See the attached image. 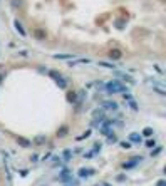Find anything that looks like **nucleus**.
<instances>
[{
  "label": "nucleus",
  "mask_w": 166,
  "mask_h": 186,
  "mask_svg": "<svg viewBox=\"0 0 166 186\" xmlns=\"http://www.w3.org/2000/svg\"><path fill=\"white\" fill-rule=\"evenodd\" d=\"M106 91H108V94H119V92H128V89L119 80H109L106 84Z\"/></svg>",
  "instance_id": "1"
},
{
  "label": "nucleus",
  "mask_w": 166,
  "mask_h": 186,
  "mask_svg": "<svg viewBox=\"0 0 166 186\" xmlns=\"http://www.w3.org/2000/svg\"><path fill=\"white\" fill-rule=\"evenodd\" d=\"M139 161H143V156H136V158H131L129 159V163H124L123 164V168L124 169H131V168H134Z\"/></svg>",
  "instance_id": "2"
},
{
  "label": "nucleus",
  "mask_w": 166,
  "mask_h": 186,
  "mask_svg": "<svg viewBox=\"0 0 166 186\" xmlns=\"http://www.w3.org/2000/svg\"><path fill=\"white\" fill-rule=\"evenodd\" d=\"M109 59H112V60H119L121 57H123V52L119 51V49H112V51H109Z\"/></svg>",
  "instance_id": "3"
},
{
  "label": "nucleus",
  "mask_w": 166,
  "mask_h": 186,
  "mask_svg": "<svg viewBox=\"0 0 166 186\" xmlns=\"http://www.w3.org/2000/svg\"><path fill=\"white\" fill-rule=\"evenodd\" d=\"M102 107H104V109L116 111V109H118V102H114V101H104V102H102Z\"/></svg>",
  "instance_id": "4"
},
{
  "label": "nucleus",
  "mask_w": 166,
  "mask_h": 186,
  "mask_svg": "<svg viewBox=\"0 0 166 186\" xmlns=\"http://www.w3.org/2000/svg\"><path fill=\"white\" fill-rule=\"evenodd\" d=\"M91 175H94V169H91V168H81L79 169L81 178H87V176H91Z\"/></svg>",
  "instance_id": "5"
},
{
  "label": "nucleus",
  "mask_w": 166,
  "mask_h": 186,
  "mask_svg": "<svg viewBox=\"0 0 166 186\" xmlns=\"http://www.w3.org/2000/svg\"><path fill=\"white\" fill-rule=\"evenodd\" d=\"M114 74H116L118 77H121V79H124V80H128V82H131V84H134V79H133L131 76H128L126 72H119V70H116Z\"/></svg>",
  "instance_id": "6"
},
{
  "label": "nucleus",
  "mask_w": 166,
  "mask_h": 186,
  "mask_svg": "<svg viewBox=\"0 0 166 186\" xmlns=\"http://www.w3.org/2000/svg\"><path fill=\"white\" fill-rule=\"evenodd\" d=\"M14 27H15V30H17V32L20 34L22 37H25V35H27V32L24 30V27H22V24L18 22V20H15V22H14Z\"/></svg>",
  "instance_id": "7"
},
{
  "label": "nucleus",
  "mask_w": 166,
  "mask_h": 186,
  "mask_svg": "<svg viewBox=\"0 0 166 186\" xmlns=\"http://www.w3.org/2000/svg\"><path fill=\"white\" fill-rule=\"evenodd\" d=\"M17 142H18V144H20L22 148H30V144H32V142H30L29 139L22 138V136H18V138H17Z\"/></svg>",
  "instance_id": "8"
},
{
  "label": "nucleus",
  "mask_w": 166,
  "mask_h": 186,
  "mask_svg": "<svg viewBox=\"0 0 166 186\" xmlns=\"http://www.w3.org/2000/svg\"><path fill=\"white\" fill-rule=\"evenodd\" d=\"M59 179H61V181H71V173L67 171V169H62V173H61V176H59Z\"/></svg>",
  "instance_id": "9"
},
{
  "label": "nucleus",
  "mask_w": 166,
  "mask_h": 186,
  "mask_svg": "<svg viewBox=\"0 0 166 186\" xmlns=\"http://www.w3.org/2000/svg\"><path fill=\"white\" fill-rule=\"evenodd\" d=\"M34 35H35L39 40H45V37H47L45 32H44V30H40V29H35V30H34Z\"/></svg>",
  "instance_id": "10"
},
{
  "label": "nucleus",
  "mask_w": 166,
  "mask_h": 186,
  "mask_svg": "<svg viewBox=\"0 0 166 186\" xmlns=\"http://www.w3.org/2000/svg\"><path fill=\"white\" fill-rule=\"evenodd\" d=\"M129 142H138V144H139V142H141V136L138 134V132H131V134H129Z\"/></svg>",
  "instance_id": "11"
},
{
  "label": "nucleus",
  "mask_w": 166,
  "mask_h": 186,
  "mask_svg": "<svg viewBox=\"0 0 166 186\" xmlns=\"http://www.w3.org/2000/svg\"><path fill=\"white\" fill-rule=\"evenodd\" d=\"M67 132H69V128H67V126H62V128H59L57 136H59V138H64V136L67 134Z\"/></svg>",
  "instance_id": "12"
},
{
  "label": "nucleus",
  "mask_w": 166,
  "mask_h": 186,
  "mask_svg": "<svg viewBox=\"0 0 166 186\" xmlns=\"http://www.w3.org/2000/svg\"><path fill=\"white\" fill-rule=\"evenodd\" d=\"M55 82H57V86H59L61 89H65V87H67V82H65L64 77H59V79L55 80Z\"/></svg>",
  "instance_id": "13"
},
{
  "label": "nucleus",
  "mask_w": 166,
  "mask_h": 186,
  "mask_svg": "<svg viewBox=\"0 0 166 186\" xmlns=\"http://www.w3.org/2000/svg\"><path fill=\"white\" fill-rule=\"evenodd\" d=\"M141 134H143V136H146V138H151V136L154 134V131H153L151 128H144V129H143V132H141Z\"/></svg>",
  "instance_id": "14"
},
{
  "label": "nucleus",
  "mask_w": 166,
  "mask_h": 186,
  "mask_svg": "<svg viewBox=\"0 0 166 186\" xmlns=\"http://www.w3.org/2000/svg\"><path fill=\"white\" fill-rule=\"evenodd\" d=\"M74 54H55L54 59H72Z\"/></svg>",
  "instance_id": "15"
},
{
  "label": "nucleus",
  "mask_w": 166,
  "mask_h": 186,
  "mask_svg": "<svg viewBox=\"0 0 166 186\" xmlns=\"http://www.w3.org/2000/svg\"><path fill=\"white\" fill-rule=\"evenodd\" d=\"M98 66H101V67H106V69H114V64H109V62H98Z\"/></svg>",
  "instance_id": "16"
},
{
  "label": "nucleus",
  "mask_w": 166,
  "mask_h": 186,
  "mask_svg": "<svg viewBox=\"0 0 166 186\" xmlns=\"http://www.w3.org/2000/svg\"><path fill=\"white\" fill-rule=\"evenodd\" d=\"M67 101H69V102H76V101H77L76 92H69V94H67Z\"/></svg>",
  "instance_id": "17"
},
{
  "label": "nucleus",
  "mask_w": 166,
  "mask_h": 186,
  "mask_svg": "<svg viewBox=\"0 0 166 186\" xmlns=\"http://www.w3.org/2000/svg\"><path fill=\"white\" fill-rule=\"evenodd\" d=\"M49 76H51V77H52V79H55V80H57V79H59V77H62V76H61V74H59V72H57V70H51V72H49Z\"/></svg>",
  "instance_id": "18"
},
{
  "label": "nucleus",
  "mask_w": 166,
  "mask_h": 186,
  "mask_svg": "<svg viewBox=\"0 0 166 186\" xmlns=\"http://www.w3.org/2000/svg\"><path fill=\"white\" fill-rule=\"evenodd\" d=\"M89 59H77L76 62H72V66H76V64H89Z\"/></svg>",
  "instance_id": "19"
},
{
  "label": "nucleus",
  "mask_w": 166,
  "mask_h": 186,
  "mask_svg": "<svg viewBox=\"0 0 166 186\" xmlns=\"http://www.w3.org/2000/svg\"><path fill=\"white\" fill-rule=\"evenodd\" d=\"M119 146L124 148V149H129V148H131V142H129V141H121V142H119Z\"/></svg>",
  "instance_id": "20"
},
{
  "label": "nucleus",
  "mask_w": 166,
  "mask_h": 186,
  "mask_svg": "<svg viewBox=\"0 0 166 186\" xmlns=\"http://www.w3.org/2000/svg\"><path fill=\"white\" fill-rule=\"evenodd\" d=\"M89 136H91V131H89V129H87V131L84 132L82 136H79V138H77V141H82V139H87V138H89Z\"/></svg>",
  "instance_id": "21"
},
{
  "label": "nucleus",
  "mask_w": 166,
  "mask_h": 186,
  "mask_svg": "<svg viewBox=\"0 0 166 186\" xmlns=\"http://www.w3.org/2000/svg\"><path fill=\"white\" fill-rule=\"evenodd\" d=\"M62 156H64V159H65V161H69V159H71V156H72V153H71V151H69V149H65Z\"/></svg>",
  "instance_id": "22"
},
{
  "label": "nucleus",
  "mask_w": 166,
  "mask_h": 186,
  "mask_svg": "<svg viewBox=\"0 0 166 186\" xmlns=\"http://www.w3.org/2000/svg\"><path fill=\"white\" fill-rule=\"evenodd\" d=\"M108 141H109V142H118V138L114 136V132H111V134L108 136Z\"/></svg>",
  "instance_id": "23"
},
{
  "label": "nucleus",
  "mask_w": 166,
  "mask_h": 186,
  "mask_svg": "<svg viewBox=\"0 0 166 186\" xmlns=\"http://www.w3.org/2000/svg\"><path fill=\"white\" fill-rule=\"evenodd\" d=\"M35 142H37V144H42V142H45V136H37V138H35Z\"/></svg>",
  "instance_id": "24"
},
{
  "label": "nucleus",
  "mask_w": 166,
  "mask_h": 186,
  "mask_svg": "<svg viewBox=\"0 0 166 186\" xmlns=\"http://www.w3.org/2000/svg\"><path fill=\"white\" fill-rule=\"evenodd\" d=\"M129 107H131V109H133V111H138V104L133 101V99H131V101H129Z\"/></svg>",
  "instance_id": "25"
},
{
  "label": "nucleus",
  "mask_w": 166,
  "mask_h": 186,
  "mask_svg": "<svg viewBox=\"0 0 166 186\" xmlns=\"http://www.w3.org/2000/svg\"><path fill=\"white\" fill-rule=\"evenodd\" d=\"M154 144H156L154 139H149V141H146V146H148V148H154Z\"/></svg>",
  "instance_id": "26"
},
{
  "label": "nucleus",
  "mask_w": 166,
  "mask_h": 186,
  "mask_svg": "<svg viewBox=\"0 0 166 186\" xmlns=\"http://www.w3.org/2000/svg\"><path fill=\"white\" fill-rule=\"evenodd\" d=\"M154 91H156V92H158V94H159V96H166V92H164V91H163V89H161V87H154Z\"/></svg>",
  "instance_id": "27"
},
{
  "label": "nucleus",
  "mask_w": 166,
  "mask_h": 186,
  "mask_svg": "<svg viewBox=\"0 0 166 186\" xmlns=\"http://www.w3.org/2000/svg\"><path fill=\"white\" fill-rule=\"evenodd\" d=\"M159 153H161V146H158V148H156V149L151 153V156H156V154H159Z\"/></svg>",
  "instance_id": "28"
},
{
  "label": "nucleus",
  "mask_w": 166,
  "mask_h": 186,
  "mask_svg": "<svg viewBox=\"0 0 166 186\" xmlns=\"http://www.w3.org/2000/svg\"><path fill=\"white\" fill-rule=\"evenodd\" d=\"M156 186H166V181L164 179H159V181L156 183Z\"/></svg>",
  "instance_id": "29"
},
{
  "label": "nucleus",
  "mask_w": 166,
  "mask_h": 186,
  "mask_svg": "<svg viewBox=\"0 0 166 186\" xmlns=\"http://www.w3.org/2000/svg\"><path fill=\"white\" fill-rule=\"evenodd\" d=\"M30 159H32V161H37V159H39V156H37V154H32V158H30Z\"/></svg>",
  "instance_id": "30"
}]
</instances>
